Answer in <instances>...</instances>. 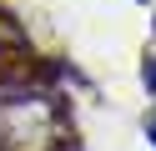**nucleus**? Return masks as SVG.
<instances>
[{
    "label": "nucleus",
    "instance_id": "obj_1",
    "mask_svg": "<svg viewBox=\"0 0 156 151\" xmlns=\"http://www.w3.org/2000/svg\"><path fill=\"white\" fill-rule=\"evenodd\" d=\"M61 136V111L41 91H5L0 96V151H45Z\"/></svg>",
    "mask_w": 156,
    "mask_h": 151
},
{
    "label": "nucleus",
    "instance_id": "obj_2",
    "mask_svg": "<svg viewBox=\"0 0 156 151\" xmlns=\"http://www.w3.org/2000/svg\"><path fill=\"white\" fill-rule=\"evenodd\" d=\"M141 76H146V86L156 91V60H146V70H141Z\"/></svg>",
    "mask_w": 156,
    "mask_h": 151
},
{
    "label": "nucleus",
    "instance_id": "obj_3",
    "mask_svg": "<svg viewBox=\"0 0 156 151\" xmlns=\"http://www.w3.org/2000/svg\"><path fill=\"white\" fill-rule=\"evenodd\" d=\"M146 136H151V141H156V116H151V121H146Z\"/></svg>",
    "mask_w": 156,
    "mask_h": 151
}]
</instances>
